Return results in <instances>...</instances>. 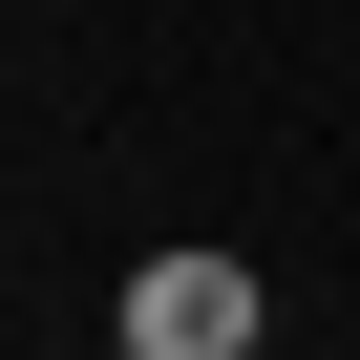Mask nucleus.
Here are the masks:
<instances>
[{
  "mask_svg": "<svg viewBox=\"0 0 360 360\" xmlns=\"http://www.w3.org/2000/svg\"><path fill=\"white\" fill-rule=\"evenodd\" d=\"M106 360H127V339H106Z\"/></svg>",
  "mask_w": 360,
  "mask_h": 360,
  "instance_id": "f03ea898",
  "label": "nucleus"
},
{
  "mask_svg": "<svg viewBox=\"0 0 360 360\" xmlns=\"http://www.w3.org/2000/svg\"><path fill=\"white\" fill-rule=\"evenodd\" d=\"M255 318H276V297H255L233 255H148V276H127V360H255Z\"/></svg>",
  "mask_w": 360,
  "mask_h": 360,
  "instance_id": "f257e3e1",
  "label": "nucleus"
}]
</instances>
